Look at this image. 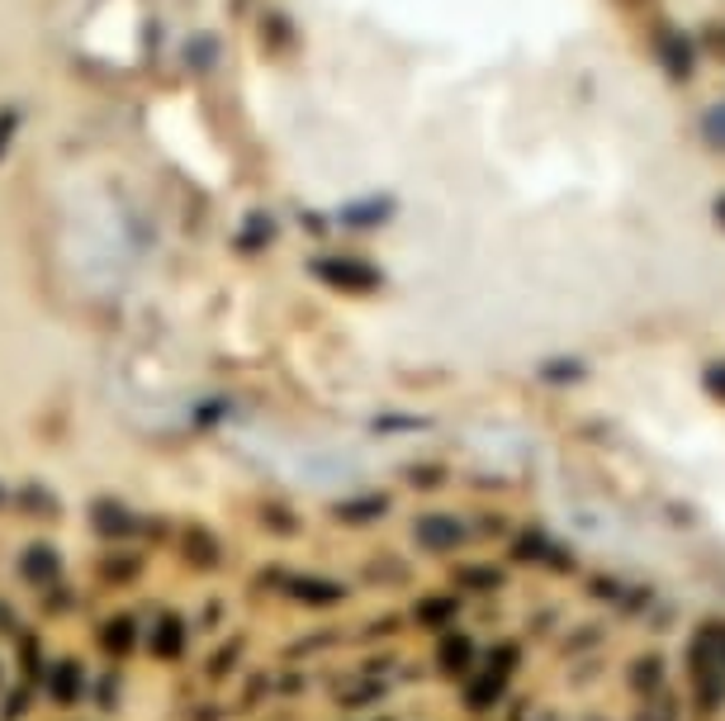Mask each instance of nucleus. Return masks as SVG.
I'll list each match as a JSON object with an SVG mask.
<instances>
[{"mask_svg":"<svg viewBox=\"0 0 725 721\" xmlns=\"http://www.w3.org/2000/svg\"><path fill=\"white\" fill-rule=\"evenodd\" d=\"M693 660H697V679H721L725 674V627H706L693 641Z\"/></svg>","mask_w":725,"mask_h":721,"instance_id":"1","label":"nucleus"}]
</instances>
